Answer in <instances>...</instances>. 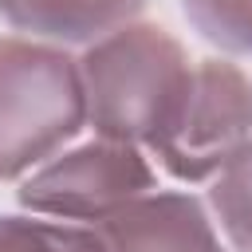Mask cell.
Listing matches in <instances>:
<instances>
[{
  "mask_svg": "<svg viewBox=\"0 0 252 252\" xmlns=\"http://www.w3.org/2000/svg\"><path fill=\"white\" fill-rule=\"evenodd\" d=\"M87 126L106 142L154 150L193 79L185 47L161 24H122L79 55Z\"/></svg>",
  "mask_w": 252,
  "mask_h": 252,
  "instance_id": "cell-1",
  "label": "cell"
},
{
  "mask_svg": "<svg viewBox=\"0 0 252 252\" xmlns=\"http://www.w3.org/2000/svg\"><path fill=\"white\" fill-rule=\"evenodd\" d=\"M87 126L79 59L35 39H0V181L51 161Z\"/></svg>",
  "mask_w": 252,
  "mask_h": 252,
  "instance_id": "cell-2",
  "label": "cell"
},
{
  "mask_svg": "<svg viewBox=\"0 0 252 252\" xmlns=\"http://www.w3.org/2000/svg\"><path fill=\"white\" fill-rule=\"evenodd\" d=\"M252 138V79L228 59L193 63L177 118L150 150L177 181H209Z\"/></svg>",
  "mask_w": 252,
  "mask_h": 252,
  "instance_id": "cell-3",
  "label": "cell"
},
{
  "mask_svg": "<svg viewBox=\"0 0 252 252\" xmlns=\"http://www.w3.org/2000/svg\"><path fill=\"white\" fill-rule=\"evenodd\" d=\"M154 189H158V173L142 154V146L94 138L32 169L20 181L16 201L43 217L98 224Z\"/></svg>",
  "mask_w": 252,
  "mask_h": 252,
  "instance_id": "cell-4",
  "label": "cell"
},
{
  "mask_svg": "<svg viewBox=\"0 0 252 252\" xmlns=\"http://www.w3.org/2000/svg\"><path fill=\"white\" fill-rule=\"evenodd\" d=\"M106 252H224L193 193H146L94 224Z\"/></svg>",
  "mask_w": 252,
  "mask_h": 252,
  "instance_id": "cell-5",
  "label": "cell"
},
{
  "mask_svg": "<svg viewBox=\"0 0 252 252\" xmlns=\"http://www.w3.org/2000/svg\"><path fill=\"white\" fill-rule=\"evenodd\" d=\"M146 0H0V16L28 35L51 43H94L134 16Z\"/></svg>",
  "mask_w": 252,
  "mask_h": 252,
  "instance_id": "cell-6",
  "label": "cell"
},
{
  "mask_svg": "<svg viewBox=\"0 0 252 252\" xmlns=\"http://www.w3.org/2000/svg\"><path fill=\"white\" fill-rule=\"evenodd\" d=\"M209 205L220 220V232L236 252H252V138L224 161L209 189Z\"/></svg>",
  "mask_w": 252,
  "mask_h": 252,
  "instance_id": "cell-7",
  "label": "cell"
},
{
  "mask_svg": "<svg viewBox=\"0 0 252 252\" xmlns=\"http://www.w3.org/2000/svg\"><path fill=\"white\" fill-rule=\"evenodd\" d=\"M0 252H106V248L94 228L32 217H0Z\"/></svg>",
  "mask_w": 252,
  "mask_h": 252,
  "instance_id": "cell-8",
  "label": "cell"
},
{
  "mask_svg": "<svg viewBox=\"0 0 252 252\" xmlns=\"http://www.w3.org/2000/svg\"><path fill=\"white\" fill-rule=\"evenodd\" d=\"M189 24L228 55H252V0H181Z\"/></svg>",
  "mask_w": 252,
  "mask_h": 252,
  "instance_id": "cell-9",
  "label": "cell"
}]
</instances>
